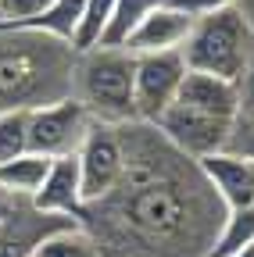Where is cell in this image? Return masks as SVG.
Instances as JSON below:
<instances>
[{"label": "cell", "mask_w": 254, "mask_h": 257, "mask_svg": "<svg viewBox=\"0 0 254 257\" xmlns=\"http://www.w3.org/2000/svg\"><path fill=\"white\" fill-rule=\"evenodd\" d=\"M122 175L79 207V225L104 257H211L226 204L197 157L154 121H122Z\"/></svg>", "instance_id": "6da1fadb"}, {"label": "cell", "mask_w": 254, "mask_h": 257, "mask_svg": "<svg viewBox=\"0 0 254 257\" xmlns=\"http://www.w3.org/2000/svg\"><path fill=\"white\" fill-rule=\"evenodd\" d=\"M79 50L43 29L0 22V89L15 107H40L72 96Z\"/></svg>", "instance_id": "7a4b0ae2"}, {"label": "cell", "mask_w": 254, "mask_h": 257, "mask_svg": "<svg viewBox=\"0 0 254 257\" xmlns=\"http://www.w3.org/2000/svg\"><path fill=\"white\" fill-rule=\"evenodd\" d=\"M136 54L129 47H86L75 57L72 72V96L97 121H133L136 118Z\"/></svg>", "instance_id": "3957f363"}, {"label": "cell", "mask_w": 254, "mask_h": 257, "mask_svg": "<svg viewBox=\"0 0 254 257\" xmlns=\"http://www.w3.org/2000/svg\"><path fill=\"white\" fill-rule=\"evenodd\" d=\"M254 50V29L236 4H222L194 18L186 43L179 47L186 68L211 72L222 79H240Z\"/></svg>", "instance_id": "277c9868"}, {"label": "cell", "mask_w": 254, "mask_h": 257, "mask_svg": "<svg viewBox=\"0 0 254 257\" xmlns=\"http://www.w3.org/2000/svg\"><path fill=\"white\" fill-rule=\"evenodd\" d=\"M154 125L161 128V136L172 147H179L183 154H190V157L201 161L208 154H218V150L229 147L236 118L215 114V111H201V107H190V104L172 100L161 114H157Z\"/></svg>", "instance_id": "5b68a950"}, {"label": "cell", "mask_w": 254, "mask_h": 257, "mask_svg": "<svg viewBox=\"0 0 254 257\" xmlns=\"http://www.w3.org/2000/svg\"><path fill=\"white\" fill-rule=\"evenodd\" d=\"M90 121H93L90 111L75 96H61L54 104L29 107V154H40V157L75 154L79 143L86 140Z\"/></svg>", "instance_id": "8992f818"}, {"label": "cell", "mask_w": 254, "mask_h": 257, "mask_svg": "<svg viewBox=\"0 0 254 257\" xmlns=\"http://www.w3.org/2000/svg\"><path fill=\"white\" fill-rule=\"evenodd\" d=\"M186 75V61L179 50H154V54H136V82H133V96H136V118L140 121H157L183 86Z\"/></svg>", "instance_id": "52a82bcc"}, {"label": "cell", "mask_w": 254, "mask_h": 257, "mask_svg": "<svg viewBox=\"0 0 254 257\" xmlns=\"http://www.w3.org/2000/svg\"><path fill=\"white\" fill-rule=\"evenodd\" d=\"M79 157V179H82V200H93L108 193L122 175V136L118 125L93 118L86 128V140L75 150Z\"/></svg>", "instance_id": "ba28073f"}, {"label": "cell", "mask_w": 254, "mask_h": 257, "mask_svg": "<svg viewBox=\"0 0 254 257\" xmlns=\"http://www.w3.org/2000/svg\"><path fill=\"white\" fill-rule=\"evenodd\" d=\"M33 207L47 211V214H65V218H79L82 200V179H79V157L75 154H61L47 161V172L40 179V186L33 189Z\"/></svg>", "instance_id": "9c48e42d"}, {"label": "cell", "mask_w": 254, "mask_h": 257, "mask_svg": "<svg viewBox=\"0 0 254 257\" xmlns=\"http://www.w3.org/2000/svg\"><path fill=\"white\" fill-rule=\"evenodd\" d=\"M201 168L208 175V182L215 186V193L222 197V204L229 207H243V204H254V157L243 154V150H218V154H208L201 157Z\"/></svg>", "instance_id": "30bf717a"}, {"label": "cell", "mask_w": 254, "mask_h": 257, "mask_svg": "<svg viewBox=\"0 0 254 257\" xmlns=\"http://www.w3.org/2000/svg\"><path fill=\"white\" fill-rule=\"evenodd\" d=\"M194 18L197 15H190L176 4H168V0H161L157 8H150L143 15V22L133 29V36H129V47L133 54H154V50H179L190 36V29H194Z\"/></svg>", "instance_id": "8fae6325"}, {"label": "cell", "mask_w": 254, "mask_h": 257, "mask_svg": "<svg viewBox=\"0 0 254 257\" xmlns=\"http://www.w3.org/2000/svg\"><path fill=\"white\" fill-rule=\"evenodd\" d=\"M176 100H179V104H190V107H201V111H215V114L236 118L240 93H236V82H233V79H222V75H211V72L186 68Z\"/></svg>", "instance_id": "7c38bea8"}, {"label": "cell", "mask_w": 254, "mask_h": 257, "mask_svg": "<svg viewBox=\"0 0 254 257\" xmlns=\"http://www.w3.org/2000/svg\"><path fill=\"white\" fill-rule=\"evenodd\" d=\"M33 257H104V253H101L97 243H93V236L75 221V225H65V229L50 232L33 250Z\"/></svg>", "instance_id": "4fadbf2b"}, {"label": "cell", "mask_w": 254, "mask_h": 257, "mask_svg": "<svg viewBox=\"0 0 254 257\" xmlns=\"http://www.w3.org/2000/svg\"><path fill=\"white\" fill-rule=\"evenodd\" d=\"M82 8H86V0H54L43 15L29 18V22H11V25H29V29H43V32L61 36V40H75V29L82 22Z\"/></svg>", "instance_id": "5bb4252c"}, {"label": "cell", "mask_w": 254, "mask_h": 257, "mask_svg": "<svg viewBox=\"0 0 254 257\" xmlns=\"http://www.w3.org/2000/svg\"><path fill=\"white\" fill-rule=\"evenodd\" d=\"M157 4H161V0H115V11H111V18L104 25L101 43L104 47H125L129 36H133V29L143 22V15L150 8H157Z\"/></svg>", "instance_id": "9a60e30c"}, {"label": "cell", "mask_w": 254, "mask_h": 257, "mask_svg": "<svg viewBox=\"0 0 254 257\" xmlns=\"http://www.w3.org/2000/svg\"><path fill=\"white\" fill-rule=\"evenodd\" d=\"M243 243H254V204L226 211V221H222V232H218V243H215L211 257H229Z\"/></svg>", "instance_id": "2e32d148"}, {"label": "cell", "mask_w": 254, "mask_h": 257, "mask_svg": "<svg viewBox=\"0 0 254 257\" xmlns=\"http://www.w3.org/2000/svg\"><path fill=\"white\" fill-rule=\"evenodd\" d=\"M29 154V107L0 111V161Z\"/></svg>", "instance_id": "e0dca14e"}, {"label": "cell", "mask_w": 254, "mask_h": 257, "mask_svg": "<svg viewBox=\"0 0 254 257\" xmlns=\"http://www.w3.org/2000/svg\"><path fill=\"white\" fill-rule=\"evenodd\" d=\"M115 11V0H86V8H82V22L75 29V50H86V47H97L101 36H104V25Z\"/></svg>", "instance_id": "ac0fdd59"}, {"label": "cell", "mask_w": 254, "mask_h": 257, "mask_svg": "<svg viewBox=\"0 0 254 257\" xmlns=\"http://www.w3.org/2000/svg\"><path fill=\"white\" fill-rule=\"evenodd\" d=\"M236 93H240V104H236V121L254 125V50H250V61H247L243 75L236 79Z\"/></svg>", "instance_id": "d6986e66"}, {"label": "cell", "mask_w": 254, "mask_h": 257, "mask_svg": "<svg viewBox=\"0 0 254 257\" xmlns=\"http://www.w3.org/2000/svg\"><path fill=\"white\" fill-rule=\"evenodd\" d=\"M54 0H0V22H29L43 15Z\"/></svg>", "instance_id": "ffe728a7"}, {"label": "cell", "mask_w": 254, "mask_h": 257, "mask_svg": "<svg viewBox=\"0 0 254 257\" xmlns=\"http://www.w3.org/2000/svg\"><path fill=\"white\" fill-rule=\"evenodd\" d=\"M229 147H233V150H243V154L254 157V125L236 121V125H233V140H229Z\"/></svg>", "instance_id": "44dd1931"}, {"label": "cell", "mask_w": 254, "mask_h": 257, "mask_svg": "<svg viewBox=\"0 0 254 257\" xmlns=\"http://www.w3.org/2000/svg\"><path fill=\"white\" fill-rule=\"evenodd\" d=\"M29 197H25V193H11V189H0V221H4L8 214H15L22 204H25Z\"/></svg>", "instance_id": "7402d4cb"}, {"label": "cell", "mask_w": 254, "mask_h": 257, "mask_svg": "<svg viewBox=\"0 0 254 257\" xmlns=\"http://www.w3.org/2000/svg\"><path fill=\"white\" fill-rule=\"evenodd\" d=\"M236 8L243 11V18L250 22V29H254V0H236Z\"/></svg>", "instance_id": "603a6c76"}, {"label": "cell", "mask_w": 254, "mask_h": 257, "mask_svg": "<svg viewBox=\"0 0 254 257\" xmlns=\"http://www.w3.org/2000/svg\"><path fill=\"white\" fill-rule=\"evenodd\" d=\"M229 257H254V243H243L240 250H233Z\"/></svg>", "instance_id": "cb8c5ba5"}, {"label": "cell", "mask_w": 254, "mask_h": 257, "mask_svg": "<svg viewBox=\"0 0 254 257\" xmlns=\"http://www.w3.org/2000/svg\"><path fill=\"white\" fill-rule=\"evenodd\" d=\"M8 107H15V104H11V96H8L4 89H0V111H8Z\"/></svg>", "instance_id": "d4e9b609"}]
</instances>
